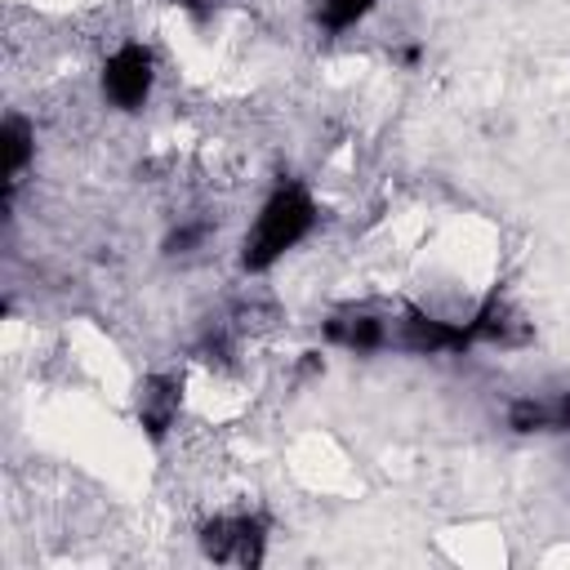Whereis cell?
<instances>
[{"instance_id": "10", "label": "cell", "mask_w": 570, "mask_h": 570, "mask_svg": "<svg viewBox=\"0 0 570 570\" xmlns=\"http://www.w3.org/2000/svg\"><path fill=\"white\" fill-rule=\"evenodd\" d=\"M200 240H205V223H187V227H178V232L165 240V254H191Z\"/></svg>"}, {"instance_id": "7", "label": "cell", "mask_w": 570, "mask_h": 570, "mask_svg": "<svg viewBox=\"0 0 570 570\" xmlns=\"http://www.w3.org/2000/svg\"><path fill=\"white\" fill-rule=\"evenodd\" d=\"M508 428H512V432H552V401L517 396V401L508 405Z\"/></svg>"}, {"instance_id": "2", "label": "cell", "mask_w": 570, "mask_h": 570, "mask_svg": "<svg viewBox=\"0 0 570 570\" xmlns=\"http://www.w3.org/2000/svg\"><path fill=\"white\" fill-rule=\"evenodd\" d=\"M151 80H156V62H151V49L142 45H120L107 62H102V98L120 111H138L151 94Z\"/></svg>"}, {"instance_id": "11", "label": "cell", "mask_w": 570, "mask_h": 570, "mask_svg": "<svg viewBox=\"0 0 570 570\" xmlns=\"http://www.w3.org/2000/svg\"><path fill=\"white\" fill-rule=\"evenodd\" d=\"M552 432H570V392L552 401Z\"/></svg>"}, {"instance_id": "3", "label": "cell", "mask_w": 570, "mask_h": 570, "mask_svg": "<svg viewBox=\"0 0 570 570\" xmlns=\"http://www.w3.org/2000/svg\"><path fill=\"white\" fill-rule=\"evenodd\" d=\"M392 343L401 352H414V356H436V352H468L472 347V330L468 325H450V321H436L419 307H405V321H396V334Z\"/></svg>"}, {"instance_id": "1", "label": "cell", "mask_w": 570, "mask_h": 570, "mask_svg": "<svg viewBox=\"0 0 570 570\" xmlns=\"http://www.w3.org/2000/svg\"><path fill=\"white\" fill-rule=\"evenodd\" d=\"M316 227V200L307 196L303 183H285L267 196L258 209L245 245H240V267L245 272H267L285 249H294L307 232Z\"/></svg>"}, {"instance_id": "9", "label": "cell", "mask_w": 570, "mask_h": 570, "mask_svg": "<svg viewBox=\"0 0 570 570\" xmlns=\"http://www.w3.org/2000/svg\"><path fill=\"white\" fill-rule=\"evenodd\" d=\"M370 9H374V0H321L316 18H321L325 31H347V27H356Z\"/></svg>"}, {"instance_id": "12", "label": "cell", "mask_w": 570, "mask_h": 570, "mask_svg": "<svg viewBox=\"0 0 570 570\" xmlns=\"http://www.w3.org/2000/svg\"><path fill=\"white\" fill-rule=\"evenodd\" d=\"M401 62L414 67V62H419V45H405V49H401Z\"/></svg>"}, {"instance_id": "4", "label": "cell", "mask_w": 570, "mask_h": 570, "mask_svg": "<svg viewBox=\"0 0 570 570\" xmlns=\"http://www.w3.org/2000/svg\"><path fill=\"white\" fill-rule=\"evenodd\" d=\"M183 405V379L178 374H151L138 392V423L151 441H165V432L174 428Z\"/></svg>"}, {"instance_id": "5", "label": "cell", "mask_w": 570, "mask_h": 570, "mask_svg": "<svg viewBox=\"0 0 570 570\" xmlns=\"http://www.w3.org/2000/svg\"><path fill=\"white\" fill-rule=\"evenodd\" d=\"M325 338L347 347V352H379V347L392 343V330L374 312H347V316H330L325 321Z\"/></svg>"}, {"instance_id": "8", "label": "cell", "mask_w": 570, "mask_h": 570, "mask_svg": "<svg viewBox=\"0 0 570 570\" xmlns=\"http://www.w3.org/2000/svg\"><path fill=\"white\" fill-rule=\"evenodd\" d=\"M200 548L209 561H232L236 557V517H214L200 525Z\"/></svg>"}, {"instance_id": "6", "label": "cell", "mask_w": 570, "mask_h": 570, "mask_svg": "<svg viewBox=\"0 0 570 570\" xmlns=\"http://www.w3.org/2000/svg\"><path fill=\"white\" fill-rule=\"evenodd\" d=\"M0 151H4V200L13 196L22 169L31 165V151H36V138H31V125L22 116H9L0 125Z\"/></svg>"}]
</instances>
